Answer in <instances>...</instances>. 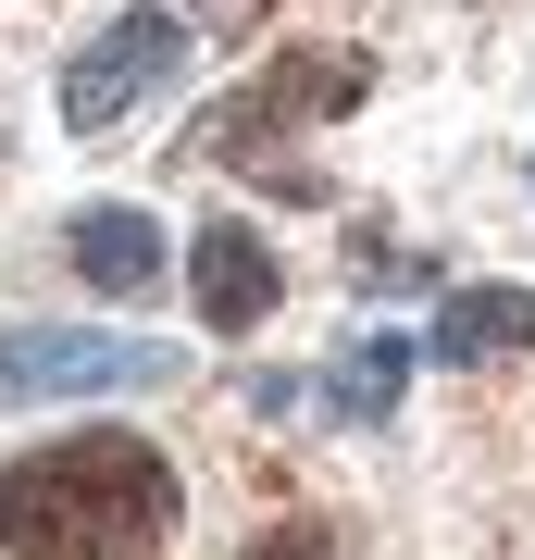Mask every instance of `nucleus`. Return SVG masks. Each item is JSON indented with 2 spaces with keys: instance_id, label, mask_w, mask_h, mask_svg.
<instances>
[{
  "instance_id": "obj_1",
  "label": "nucleus",
  "mask_w": 535,
  "mask_h": 560,
  "mask_svg": "<svg viewBox=\"0 0 535 560\" xmlns=\"http://www.w3.org/2000/svg\"><path fill=\"white\" fill-rule=\"evenodd\" d=\"M187 486L138 423H88V436H50L0 474V548L13 560H150L175 536Z\"/></svg>"
},
{
  "instance_id": "obj_2",
  "label": "nucleus",
  "mask_w": 535,
  "mask_h": 560,
  "mask_svg": "<svg viewBox=\"0 0 535 560\" xmlns=\"http://www.w3.org/2000/svg\"><path fill=\"white\" fill-rule=\"evenodd\" d=\"M361 88H374V62H361V50H275V62H261V88H237V101H212V113L187 125V150H199V162H249V150L299 138V125L349 113Z\"/></svg>"
},
{
  "instance_id": "obj_3",
  "label": "nucleus",
  "mask_w": 535,
  "mask_h": 560,
  "mask_svg": "<svg viewBox=\"0 0 535 560\" xmlns=\"http://www.w3.org/2000/svg\"><path fill=\"white\" fill-rule=\"evenodd\" d=\"M175 349L150 337H88V324H13L0 337V411H38V399H125V386H162Z\"/></svg>"
},
{
  "instance_id": "obj_4",
  "label": "nucleus",
  "mask_w": 535,
  "mask_h": 560,
  "mask_svg": "<svg viewBox=\"0 0 535 560\" xmlns=\"http://www.w3.org/2000/svg\"><path fill=\"white\" fill-rule=\"evenodd\" d=\"M175 75H187V25H175V0H138V13H113L75 62H62V125H75V138H113V125L138 113L150 88H175Z\"/></svg>"
},
{
  "instance_id": "obj_5",
  "label": "nucleus",
  "mask_w": 535,
  "mask_h": 560,
  "mask_svg": "<svg viewBox=\"0 0 535 560\" xmlns=\"http://www.w3.org/2000/svg\"><path fill=\"white\" fill-rule=\"evenodd\" d=\"M187 287H199V324H212V337H261L275 300H287V261L261 249V224L212 212V224L187 237Z\"/></svg>"
},
{
  "instance_id": "obj_6",
  "label": "nucleus",
  "mask_w": 535,
  "mask_h": 560,
  "mask_svg": "<svg viewBox=\"0 0 535 560\" xmlns=\"http://www.w3.org/2000/svg\"><path fill=\"white\" fill-rule=\"evenodd\" d=\"M62 261H75L100 300H150L175 249H162V224L138 200H88V212H62Z\"/></svg>"
},
{
  "instance_id": "obj_7",
  "label": "nucleus",
  "mask_w": 535,
  "mask_h": 560,
  "mask_svg": "<svg viewBox=\"0 0 535 560\" xmlns=\"http://www.w3.org/2000/svg\"><path fill=\"white\" fill-rule=\"evenodd\" d=\"M423 349H449V361H523L535 349V300L523 287H449Z\"/></svg>"
},
{
  "instance_id": "obj_8",
  "label": "nucleus",
  "mask_w": 535,
  "mask_h": 560,
  "mask_svg": "<svg viewBox=\"0 0 535 560\" xmlns=\"http://www.w3.org/2000/svg\"><path fill=\"white\" fill-rule=\"evenodd\" d=\"M398 386H411V337H361L337 374H324V399H337L349 423H386V411H398Z\"/></svg>"
},
{
  "instance_id": "obj_9",
  "label": "nucleus",
  "mask_w": 535,
  "mask_h": 560,
  "mask_svg": "<svg viewBox=\"0 0 535 560\" xmlns=\"http://www.w3.org/2000/svg\"><path fill=\"white\" fill-rule=\"evenodd\" d=\"M237 560H349V536H324V523H275V536H249Z\"/></svg>"
}]
</instances>
